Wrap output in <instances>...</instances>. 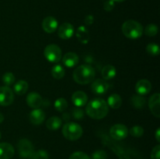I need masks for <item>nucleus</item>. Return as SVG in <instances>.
I'll list each match as a JSON object with an SVG mask.
<instances>
[{
	"label": "nucleus",
	"mask_w": 160,
	"mask_h": 159,
	"mask_svg": "<svg viewBox=\"0 0 160 159\" xmlns=\"http://www.w3.org/2000/svg\"><path fill=\"white\" fill-rule=\"evenodd\" d=\"M30 121L34 125H40L44 122L45 118V114L42 109L34 108L30 113Z\"/></svg>",
	"instance_id": "16"
},
{
	"label": "nucleus",
	"mask_w": 160,
	"mask_h": 159,
	"mask_svg": "<svg viewBox=\"0 0 160 159\" xmlns=\"http://www.w3.org/2000/svg\"><path fill=\"white\" fill-rule=\"evenodd\" d=\"M117 75V70L112 65H106L102 70V76L104 80H109Z\"/></svg>",
	"instance_id": "20"
},
{
	"label": "nucleus",
	"mask_w": 160,
	"mask_h": 159,
	"mask_svg": "<svg viewBox=\"0 0 160 159\" xmlns=\"http://www.w3.org/2000/svg\"><path fill=\"white\" fill-rule=\"evenodd\" d=\"M84 112H83L82 109H81L80 108L77 107L74 108L72 110V115H73V118L75 119H82L83 117H84Z\"/></svg>",
	"instance_id": "33"
},
{
	"label": "nucleus",
	"mask_w": 160,
	"mask_h": 159,
	"mask_svg": "<svg viewBox=\"0 0 160 159\" xmlns=\"http://www.w3.org/2000/svg\"><path fill=\"white\" fill-rule=\"evenodd\" d=\"M54 106L56 111H58L59 112H62L66 110V108L68 106V103H67V101L65 98H59L56 100V101L54 103Z\"/></svg>",
	"instance_id": "26"
},
{
	"label": "nucleus",
	"mask_w": 160,
	"mask_h": 159,
	"mask_svg": "<svg viewBox=\"0 0 160 159\" xmlns=\"http://www.w3.org/2000/svg\"><path fill=\"white\" fill-rule=\"evenodd\" d=\"M74 33V27L70 23H63L58 29V35L60 38L67 40L70 38Z\"/></svg>",
	"instance_id": "11"
},
{
	"label": "nucleus",
	"mask_w": 160,
	"mask_h": 159,
	"mask_svg": "<svg viewBox=\"0 0 160 159\" xmlns=\"http://www.w3.org/2000/svg\"><path fill=\"white\" fill-rule=\"evenodd\" d=\"M122 32L123 35L130 39H138L143 34V26L138 21L133 20H127L122 25Z\"/></svg>",
	"instance_id": "3"
},
{
	"label": "nucleus",
	"mask_w": 160,
	"mask_h": 159,
	"mask_svg": "<svg viewBox=\"0 0 160 159\" xmlns=\"http://www.w3.org/2000/svg\"><path fill=\"white\" fill-rule=\"evenodd\" d=\"M44 55L47 60L49 61L50 62L56 63L59 62L62 58V51L58 45L52 44L45 47Z\"/></svg>",
	"instance_id": "5"
},
{
	"label": "nucleus",
	"mask_w": 160,
	"mask_h": 159,
	"mask_svg": "<svg viewBox=\"0 0 160 159\" xmlns=\"http://www.w3.org/2000/svg\"><path fill=\"white\" fill-rule=\"evenodd\" d=\"M78 41L82 44H87L90 40V34L87 28L84 26H81L78 28L76 33Z\"/></svg>",
	"instance_id": "19"
},
{
	"label": "nucleus",
	"mask_w": 160,
	"mask_h": 159,
	"mask_svg": "<svg viewBox=\"0 0 160 159\" xmlns=\"http://www.w3.org/2000/svg\"><path fill=\"white\" fill-rule=\"evenodd\" d=\"M28 87H29V85H28V82L23 80H20L17 81L14 85V91L17 94L23 95L28 91Z\"/></svg>",
	"instance_id": "23"
},
{
	"label": "nucleus",
	"mask_w": 160,
	"mask_h": 159,
	"mask_svg": "<svg viewBox=\"0 0 160 159\" xmlns=\"http://www.w3.org/2000/svg\"><path fill=\"white\" fill-rule=\"evenodd\" d=\"M15 150L10 143H0V159H10L13 157Z\"/></svg>",
	"instance_id": "14"
},
{
	"label": "nucleus",
	"mask_w": 160,
	"mask_h": 159,
	"mask_svg": "<svg viewBox=\"0 0 160 159\" xmlns=\"http://www.w3.org/2000/svg\"><path fill=\"white\" fill-rule=\"evenodd\" d=\"M160 156V146L156 145L152 149L151 153V159H159Z\"/></svg>",
	"instance_id": "35"
},
{
	"label": "nucleus",
	"mask_w": 160,
	"mask_h": 159,
	"mask_svg": "<svg viewBox=\"0 0 160 159\" xmlns=\"http://www.w3.org/2000/svg\"><path fill=\"white\" fill-rule=\"evenodd\" d=\"M62 125V119L58 116H52L47 120L46 127L49 130H57Z\"/></svg>",
	"instance_id": "21"
},
{
	"label": "nucleus",
	"mask_w": 160,
	"mask_h": 159,
	"mask_svg": "<svg viewBox=\"0 0 160 159\" xmlns=\"http://www.w3.org/2000/svg\"><path fill=\"white\" fill-rule=\"evenodd\" d=\"M27 103L32 108H38L43 104L42 96L37 92H31L27 96Z\"/></svg>",
	"instance_id": "12"
},
{
	"label": "nucleus",
	"mask_w": 160,
	"mask_h": 159,
	"mask_svg": "<svg viewBox=\"0 0 160 159\" xmlns=\"http://www.w3.org/2000/svg\"><path fill=\"white\" fill-rule=\"evenodd\" d=\"M130 133H131V135L134 137H142L144 134V129L142 126H133V127L130 129Z\"/></svg>",
	"instance_id": "31"
},
{
	"label": "nucleus",
	"mask_w": 160,
	"mask_h": 159,
	"mask_svg": "<svg viewBox=\"0 0 160 159\" xmlns=\"http://www.w3.org/2000/svg\"><path fill=\"white\" fill-rule=\"evenodd\" d=\"M128 127L123 124H115L110 128L109 134L112 139L116 140H122L126 138L128 135Z\"/></svg>",
	"instance_id": "7"
},
{
	"label": "nucleus",
	"mask_w": 160,
	"mask_h": 159,
	"mask_svg": "<svg viewBox=\"0 0 160 159\" xmlns=\"http://www.w3.org/2000/svg\"><path fill=\"white\" fill-rule=\"evenodd\" d=\"M158 33V26L156 25L151 23L146 26L145 29V35L148 36V37H154Z\"/></svg>",
	"instance_id": "28"
},
{
	"label": "nucleus",
	"mask_w": 160,
	"mask_h": 159,
	"mask_svg": "<svg viewBox=\"0 0 160 159\" xmlns=\"http://www.w3.org/2000/svg\"><path fill=\"white\" fill-rule=\"evenodd\" d=\"M146 52L152 56L159 55L160 52L159 45L153 43L148 44L146 46Z\"/></svg>",
	"instance_id": "27"
},
{
	"label": "nucleus",
	"mask_w": 160,
	"mask_h": 159,
	"mask_svg": "<svg viewBox=\"0 0 160 159\" xmlns=\"http://www.w3.org/2000/svg\"><path fill=\"white\" fill-rule=\"evenodd\" d=\"M152 89V84L149 80L146 79H142L138 81L135 85V90L139 95L148 94Z\"/></svg>",
	"instance_id": "15"
},
{
	"label": "nucleus",
	"mask_w": 160,
	"mask_h": 159,
	"mask_svg": "<svg viewBox=\"0 0 160 159\" xmlns=\"http://www.w3.org/2000/svg\"><path fill=\"white\" fill-rule=\"evenodd\" d=\"M3 121H4V115L0 112V123H2Z\"/></svg>",
	"instance_id": "40"
},
{
	"label": "nucleus",
	"mask_w": 160,
	"mask_h": 159,
	"mask_svg": "<svg viewBox=\"0 0 160 159\" xmlns=\"http://www.w3.org/2000/svg\"><path fill=\"white\" fill-rule=\"evenodd\" d=\"M2 82L6 86H10L15 82V76L11 72H7L2 76Z\"/></svg>",
	"instance_id": "30"
},
{
	"label": "nucleus",
	"mask_w": 160,
	"mask_h": 159,
	"mask_svg": "<svg viewBox=\"0 0 160 159\" xmlns=\"http://www.w3.org/2000/svg\"><path fill=\"white\" fill-rule=\"evenodd\" d=\"M109 106L107 102L102 98H94L86 106V113L94 119H102L107 115Z\"/></svg>",
	"instance_id": "1"
},
{
	"label": "nucleus",
	"mask_w": 160,
	"mask_h": 159,
	"mask_svg": "<svg viewBox=\"0 0 160 159\" xmlns=\"http://www.w3.org/2000/svg\"><path fill=\"white\" fill-rule=\"evenodd\" d=\"M108 106L113 109L119 108L122 105V98L117 94H112L108 98L107 101Z\"/></svg>",
	"instance_id": "22"
},
{
	"label": "nucleus",
	"mask_w": 160,
	"mask_h": 159,
	"mask_svg": "<svg viewBox=\"0 0 160 159\" xmlns=\"http://www.w3.org/2000/svg\"><path fill=\"white\" fill-rule=\"evenodd\" d=\"M95 71L93 67L89 65H81L75 69L73 78L79 84H88L95 80Z\"/></svg>",
	"instance_id": "2"
},
{
	"label": "nucleus",
	"mask_w": 160,
	"mask_h": 159,
	"mask_svg": "<svg viewBox=\"0 0 160 159\" xmlns=\"http://www.w3.org/2000/svg\"><path fill=\"white\" fill-rule=\"evenodd\" d=\"M17 148H18L19 155L23 158H30L34 151V146L28 139H21L19 140Z\"/></svg>",
	"instance_id": "6"
},
{
	"label": "nucleus",
	"mask_w": 160,
	"mask_h": 159,
	"mask_svg": "<svg viewBox=\"0 0 160 159\" xmlns=\"http://www.w3.org/2000/svg\"><path fill=\"white\" fill-rule=\"evenodd\" d=\"M113 2H122L125 1V0H112Z\"/></svg>",
	"instance_id": "41"
},
{
	"label": "nucleus",
	"mask_w": 160,
	"mask_h": 159,
	"mask_svg": "<svg viewBox=\"0 0 160 159\" xmlns=\"http://www.w3.org/2000/svg\"><path fill=\"white\" fill-rule=\"evenodd\" d=\"M131 104L136 108H143L146 104V100L142 95H134L131 99Z\"/></svg>",
	"instance_id": "24"
},
{
	"label": "nucleus",
	"mask_w": 160,
	"mask_h": 159,
	"mask_svg": "<svg viewBox=\"0 0 160 159\" xmlns=\"http://www.w3.org/2000/svg\"><path fill=\"white\" fill-rule=\"evenodd\" d=\"M42 28L44 31L48 34H52V33L55 32L56 30L58 27V22L55 17H45L43 20L42 23Z\"/></svg>",
	"instance_id": "13"
},
{
	"label": "nucleus",
	"mask_w": 160,
	"mask_h": 159,
	"mask_svg": "<svg viewBox=\"0 0 160 159\" xmlns=\"http://www.w3.org/2000/svg\"><path fill=\"white\" fill-rule=\"evenodd\" d=\"M0 138H1V132H0Z\"/></svg>",
	"instance_id": "42"
},
{
	"label": "nucleus",
	"mask_w": 160,
	"mask_h": 159,
	"mask_svg": "<svg viewBox=\"0 0 160 159\" xmlns=\"http://www.w3.org/2000/svg\"><path fill=\"white\" fill-rule=\"evenodd\" d=\"M156 140H157V141L159 143L160 142V129L159 128H158L157 130H156Z\"/></svg>",
	"instance_id": "39"
},
{
	"label": "nucleus",
	"mask_w": 160,
	"mask_h": 159,
	"mask_svg": "<svg viewBox=\"0 0 160 159\" xmlns=\"http://www.w3.org/2000/svg\"><path fill=\"white\" fill-rule=\"evenodd\" d=\"M13 92L9 87H0V105H10L13 102Z\"/></svg>",
	"instance_id": "8"
},
{
	"label": "nucleus",
	"mask_w": 160,
	"mask_h": 159,
	"mask_svg": "<svg viewBox=\"0 0 160 159\" xmlns=\"http://www.w3.org/2000/svg\"><path fill=\"white\" fill-rule=\"evenodd\" d=\"M79 62V57L75 52H68L64 55L62 58V62L68 68H72L78 65Z\"/></svg>",
	"instance_id": "18"
},
{
	"label": "nucleus",
	"mask_w": 160,
	"mask_h": 159,
	"mask_svg": "<svg viewBox=\"0 0 160 159\" xmlns=\"http://www.w3.org/2000/svg\"><path fill=\"white\" fill-rule=\"evenodd\" d=\"M62 132L66 139L73 141L81 138L83 134V129L78 123L68 122L63 126Z\"/></svg>",
	"instance_id": "4"
},
{
	"label": "nucleus",
	"mask_w": 160,
	"mask_h": 159,
	"mask_svg": "<svg viewBox=\"0 0 160 159\" xmlns=\"http://www.w3.org/2000/svg\"><path fill=\"white\" fill-rule=\"evenodd\" d=\"M30 159H48V154L44 150H38L37 151H34Z\"/></svg>",
	"instance_id": "29"
},
{
	"label": "nucleus",
	"mask_w": 160,
	"mask_h": 159,
	"mask_svg": "<svg viewBox=\"0 0 160 159\" xmlns=\"http://www.w3.org/2000/svg\"><path fill=\"white\" fill-rule=\"evenodd\" d=\"M91 88L96 94H104L109 90V84L104 80L97 79L92 81Z\"/></svg>",
	"instance_id": "9"
},
{
	"label": "nucleus",
	"mask_w": 160,
	"mask_h": 159,
	"mask_svg": "<svg viewBox=\"0 0 160 159\" xmlns=\"http://www.w3.org/2000/svg\"><path fill=\"white\" fill-rule=\"evenodd\" d=\"M88 96L84 92L78 90L74 92L72 95V102L76 107H83L87 104Z\"/></svg>",
	"instance_id": "17"
},
{
	"label": "nucleus",
	"mask_w": 160,
	"mask_h": 159,
	"mask_svg": "<svg viewBox=\"0 0 160 159\" xmlns=\"http://www.w3.org/2000/svg\"><path fill=\"white\" fill-rule=\"evenodd\" d=\"M160 94L156 93L150 97L148 100V106L152 115L156 118L160 117Z\"/></svg>",
	"instance_id": "10"
},
{
	"label": "nucleus",
	"mask_w": 160,
	"mask_h": 159,
	"mask_svg": "<svg viewBox=\"0 0 160 159\" xmlns=\"http://www.w3.org/2000/svg\"><path fill=\"white\" fill-rule=\"evenodd\" d=\"M52 76L56 80H60L65 76V70L61 65H56L52 69Z\"/></svg>",
	"instance_id": "25"
},
{
	"label": "nucleus",
	"mask_w": 160,
	"mask_h": 159,
	"mask_svg": "<svg viewBox=\"0 0 160 159\" xmlns=\"http://www.w3.org/2000/svg\"><path fill=\"white\" fill-rule=\"evenodd\" d=\"M92 159H106L107 158V154L106 151L102 150H98L92 154Z\"/></svg>",
	"instance_id": "34"
},
{
	"label": "nucleus",
	"mask_w": 160,
	"mask_h": 159,
	"mask_svg": "<svg viewBox=\"0 0 160 159\" xmlns=\"http://www.w3.org/2000/svg\"><path fill=\"white\" fill-rule=\"evenodd\" d=\"M114 6H115V2H113L112 0H108V1H106L104 3L103 7H104V9L106 11L110 12V11H112L113 9Z\"/></svg>",
	"instance_id": "36"
},
{
	"label": "nucleus",
	"mask_w": 160,
	"mask_h": 159,
	"mask_svg": "<svg viewBox=\"0 0 160 159\" xmlns=\"http://www.w3.org/2000/svg\"><path fill=\"white\" fill-rule=\"evenodd\" d=\"M84 23L86 25H92L94 23V17L92 15H88L84 19Z\"/></svg>",
	"instance_id": "37"
},
{
	"label": "nucleus",
	"mask_w": 160,
	"mask_h": 159,
	"mask_svg": "<svg viewBox=\"0 0 160 159\" xmlns=\"http://www.w3.org/2000/svg\"><path fill=\"white\" fill-rule=\"evenodd\" d=\"M69 159H91L90 157L86 153L81 152V151H77L73 153L70 156Z\"/></svg>",
	"instance_id": "32"
},
{
	"label": "nucleus",
	"mask_w": 160,
	"mask_h": 159,
	"mask_svg": "<svg viewBox=\"0 0 160 159\" xmlns=\"http://www.w3.org/2000/svg\"><path fill=\"white\" fill-rule=\"evenodd\" d=\"M62 118H63V120L66 122V123H68V121L70 120V114L64 113L63 115H62Z\"/></svg>",
	"instance_id": "38"
}]
</instances>
